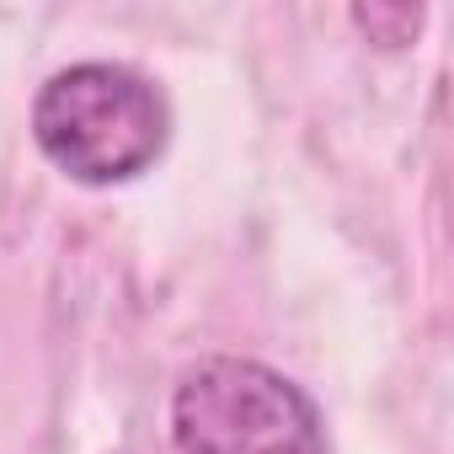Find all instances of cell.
<instances>
[{
	"instance_id": "obj_1",
	"label": "cell",
	"mask_w": 454,
	"mask_h": 454,
	"mask_svg": "<svg viewBox=\"0 0 454 454\" xmlns=\"http://www.w3.org/2000/svg\"><path fill=\"white\" fill-rule=\"evenodd\" d=\"M43 155L91 187L139 176L166 145V102L129 65H70L33 102Z\"/></svg>"
},
{
	"instance_id": "obj_2",
	"label": "cell",
	"mask_w": 454,
	"mask_h": 454,
	"mask_svg": "<svg viewBox=\"0 0 454 454\" xmlns=\"http://www.w3.org/2000/svg\"><path fill=\"white\" fill-rule=\"evenodd\" d=\"M176 454H326L310 395L268 364L203 358L171 395Z\"/></svg>"
}]
</instances>
